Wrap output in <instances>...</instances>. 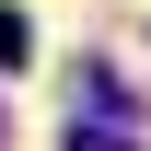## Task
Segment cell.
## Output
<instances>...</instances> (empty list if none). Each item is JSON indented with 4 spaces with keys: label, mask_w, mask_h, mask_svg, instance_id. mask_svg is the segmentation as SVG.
Here are the masks:
<instances>
[{
    "label": "cell",
    "mask_w": 151,
    "mask_h": 151,
    "mask_svg": "<svg viewBox=\"0 0 151 151\" xmlns=\"http://www.w3.org/2000/svg\"><path fill=\"white\" fill-rule=\"evenodd\" d=\"M23 58H35V23H23L12 0H0V70H23Z\"/></svg>",
    "instance_id": "1"
}]
</instances>
